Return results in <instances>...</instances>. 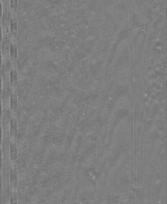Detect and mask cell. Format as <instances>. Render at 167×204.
Segmentation results:
<instances>
[{"label": "cell", "instance_id": "cell-1", "mask_svg": "<svg viewBox=\"0 0 167 204\" xmlns=\"http://www.w3.org/2000/svg\"><path fill=\"white\" fill-rule=\"evenodd\" d=\"M18 1L17 0H10V8L11 12L16 13L17 8Z\"/></svg>", "mask_w": 167, "mask_h": 204}]
</instances>
